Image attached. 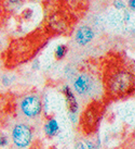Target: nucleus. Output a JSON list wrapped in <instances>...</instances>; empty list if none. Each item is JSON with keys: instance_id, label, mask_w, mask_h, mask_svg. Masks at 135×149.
Wrapping results in <instances>:
<instances>
[{"instance_id": "nucleus-11", "label": "nucleus", "mask_w": 135, "mask_h": 149, "mask_svg": "<svg viewBox=\"0 0 135 149\" xmlns=\"http://www.w3.org/2000/svg\"><path fill=\"white\" fill-rule=\"evenodd\" d=\"M11 83H12V81H11V79L9 76H4L3 79H2V84H3L4 86H10Z\"/></svg>"}, {"instance_id": "nucleus-9", "label": "nucleus", "mask_w": 135, "mask_h": 149, "mask_svg": "<svg viewBox=\"0 0 135 149\" xmlns=\"http://www.w3.org/2000/svg\"><path fill=\"white\" fill-rule=\"evenodd\" d=\"M9 145V139L7 136H3V135H1L0 136V147L2 148V147H7Z\"/></svg>"}, {"instance_id": "nucleus-14", "label": "nucleus", "mask_w": 135, "mask_h": 149, "mask_svg": "<svg viewBox=\"0 0 135 149\" xmlns=\"http://www.w3.org/2000/svg\"><path fill=\"white\" fill-rule=\"evenodd\" d=\"M134 2H135V0H129V7L131 8L132 11H134V9H135Z\"/></svg>"}, {"instance_id": "nucleus-2", "label": "nucleus", "mask_w": 135, "mask_h": 149, "mask_svg": "<svg viewBox=\"0 0 135 149\" xmlns=\"http://www.w3.org/2000/svg\"><path fill=\"white\" fill-rule=\"evenodd\" d=\"M99 88L97 79L89 73H80L74 79L73 91L81 99H91L96 96Z\"/></svg>"}, {"instance_id": "nucleus-3", "label": "nucleus", "mask_w": 135, "mask_h": 149, "mask_svg": "<svg viewBox=\"0 0 135 149\" xmlns=\"http://www.w3.org/2000/svg\"><path fill=\"white\" fill-rule=\"evenodd\" d=\"M33 141V130L26 122H17L11 131L13 149H27Z\"/></svg>"}, {"instance_id": "nucleus-4", "label": "nucleus", "mask_w": 135, "mask_h": 149, "mask_svg": "<svg viewBox=\"0 0 135 149\" xmlns=\"http://www.w3.org/2000/svg\"><path fill=\"white\" fill-rule=\"evenodd\" d=\"M132 75L127 71H119L112 75L109 81V91L115 96L125 94L132 86Z\"/></svg>"}, {"instance_id": "nucleus-1", "label": "nucleus", "mask_w": 135, "mask_h": 149, "mask_svg": "<svg viewBox=\"0 0 135 149\" xmlns=\"http://www.w3.org/2000/svg\"><path fill=\"white\" fill-rule=\"evenodd\" d=\"M17 109L20 116L25 122H32L40 118L43 109V104L39 95L28 94L20 99Z\"/></svg>"}, {"instance_id": "nucleus-5", "label": "nucleus", "mask_w": 135, "mask_h": 149, "mask_svg": "<svg viewBox=\"0 0 135 149\" xmlns=\"http://www.w3.org/2000/svg\"><path fill=\"white\" fill-rule=\"evenodd\" d=\"M95 37V32L94 29L91 26L88 25H83L80 26L79 29L76 31L75 34V42L80 47H84L90 44Z\"/></svg>"}, {"instance_id": "nucleus-8", "label": "nucleus", "mask_w": 135, "mask_h": 149, "mask_svg": "<svg viewBox=\"0 0 135 149\" xmlns=\"http://www.w3.org/2000/svg\"><path fill=\"white\" fill-rule=\"evenodd\" d=\"M68 52V47L66 45H58L56 48H55V51H54V56H55V59L56 60H62V59L65 58V56Z\"/></svg>"}, {"instance_id": "nucleus-13", "label": "nucleus", "mask_w": 135, "mask_h": 149, "mask_svg": "<svg viewBox=\"0 0 135 149\" xmlns=\"http://www.w3.org/2000/svg\"><path fill=\"white\" fill-rule=\"evenodd\" d=\"M115 7L117 9H122L123 7H124V4H123V2H121V1H116V2H115Z\"/></svg>"}, {"instance_id": "nucleus-6", "label": "nucleus", "mask_w": 135, "mask_h": 149, "mask_svg": "<svg viewBox=\"0 0 135 149\" xmlns=\"http://www.w3.org/2000/svg\"><path fill=\"white\" fill-rule=\"evenodd\" d=\"M63 94L65 96L66 104H67V108H68V112L70 113H77L79 110V104H78L77 97L75 95V93L69 86H64L63 88Z\"/></svg>"}, {"instance_id": "nucleus-7", "label": "nucleus", "mask_w": 135, "mask_h": 149, "mask_svg": "<svg viewBox=\"0 0 135 149\" xmlns=\"http://www.w3.org/2000/svg\"><path fill=\"white\" fill-rule=\"evenodd\" d=\"M43 132H45V136L49 138H53V137L58 136L61 133V126L58 121L55 118H50L45 121V126H43Z\"/></svg>"}, {"instance_id": "nucleus-12", "label": "nucleus", "mask_w": 135, "mask_h": 149, "mask_svg": "<svg viewBox=\"0 0 135 149\" xmlns=\"http://www.w3.org/2000/svg\"><path fill=\"white\" fill-rule=\"evenodd\" d=\"M74 149H86V145H84V143L83 141H78L77 144L75 145Z\"/></svg>"}, {"instance_id": "nucleus-15", "label": "nucleus", "mask_w": 135, "mask_h": 149, "mask_svg": "<svg viewBox=\"0 0 135 149\" xmlns=\"http://www.w3.org/2000/svg\"><path fill=\"white\" fill-rule=\"evenodd\" d=\"M10 2H12V3H19V2H21L22 0H9Z\"/></svg>"}, {"instance_id": "nucleus-10", "label": "nucleus", "mask_w": 135, "mask_h": 149, "mask_svg": "<svg viewBox=\"0 0 135 149\" xmlns=\"http://www.w3.org/2000/svg\"><path fill=\"white\" fill-rule=\"evenodd\" d=\"M68 119H69L70 123H73V124L77 123V121H78L77 113H70V112H68Z\"/></svg>"}]
</instances>
